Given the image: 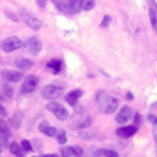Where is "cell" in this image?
Wrapping results in <instances>:
<instances>
[{"label":"cell","instance_id":"cell-32","mask_svg":"<svg viewBox=\"0 0 157 157\" xmlns=\"http://www.w3.org/2000/svg\"><path fill=\"white\" fill-rule=\"evenodd\" d=\"M36 2H38L39 8H44V6H46V0H36Z\"/></svg>","mask_w":157,"mask_h":157},{"label":"cell","instance_id":"cell-30","mask_svg":"<svg viewBox=\"0 0 157 157\" xmlns=\"http://www.w3.org/2000/svg\"><path fill=\"white\" fill-rule=\"evenodd\" d=\"M3 116H6V109L3 105H0V118H3Z\"/></svg>","mask_w":157,"mask_h":157},{"label":"cell","instance_id":"cell-31","mask_svg":"<svg viewBox=\"0 0 157 157\" xmlns=\"http://www.w3.org/2000/svg\"><path fill=\"white\" fill-rule=\"evenodd\" d=\"M154 141H155V148H157V124H154Z\"/></svg>","mask_w":157,"mask_h":157},{"label":"cell","instance_id":"cell-2","mask_svg":"<svg viewBox=\"0 0 157 157\" xmlns=\"http://www.w3.org/2000/svg\"><path fill=\"white\" fill-rule=\"evenodd\" d=\"M46 109H47L50 113H54V115L58 118V120H66V118L69 116L68 109H64L61 104H58V102H49Z\"/></svg>","mask_w":157,"mask_h":157},{"label":"cell","instance_id":"cell-20","mask_svg":"<svg viewBox=\"0 0 157 157\" xmlns=\"http://www.w3.org/2000/svg\"><path fill=\"white\" fill-rule=\"evenodd\" d=\"M80 6L85 11H90L94 8V0H80Z\"/></svg>","mask_w":157,"mask_h":157},{"label":"cell","instance_id":"cell-12","mask_svg":"<svg viewBox=\"0 0 157 157\" xmlns=\"http://www.w3.org/2000/svg\"><path fill=\"white\" fill-rule=\"evenodd\" d=\"M10 135V126L3 120H0V145H6Z\"/></svg>","mask_w":157,"mask_h":157},{"label":"cell","instance_id":"cell-28","mask_svg":"<svg viewBox=\"0 0 157 157\" xmlns=\"http://www.w3.org/2000/svg\"><path fill=\"white\" fill-rule=\"evenodd\" d=\"M6 16H8L11 21H14V22H17V21H19V17L14 14V13H11V11H6Z\"/></svg>","mask_w":157,"mask_h":157},{"label":"cell","instance_id":"cell-9","mask_svg":"<svg viewBox=\"0 0 157 157\" xmlns=\"http://www.w3.org/2000/svg\"><path fill=\"white\" fill-rule=\"evenodd\" d=\"M80 0H68V2L63 3V11L68 13V14H75V13L80 11Z\"/></svg>","mask_w":157,"mask_h":157},{"label":"cell","instance_id":"cell-11","mask_svg":"<svg viewBox=\"0 0 157 157\" xmlns=\"http://www.w3.org/2000/svg\"><path fill=\"white\" fill-rule=\"evenodd\" d=\"M137 132V127L135 126H123L116 130V135L121 137V138H130L134 134Z\"/></svg>","mask_w":157,"mask_h":157},{"label":"cell","instance_id":"cell-18","mask_svg":"<svg viewBox=\"0 0 157 157\" xmlns=\"http://www.w3.org/2000/svg\"><path fill=\"white\" fill-rule=\"evenodd\" d=\"M10 151L16 157H24V149H22V146H19V143H16V141L10 143Z\"/></svg>","mask_w":157,"mask_h":157},{"label":"cell","instance_id":"cell-25","mask_svg":"<svg viewBox=\"0 0 157 157\" xmlns=\"http://www.w3.org/2000/svg\"><path fill=\"white\" fill-rule=\"evenodd\" d=\"M110 21H112V17H110V16H104V19H102V24H101V27H102V29L109 27V25H110Z\"/></svg>","mask_w":157,"mask_h":157},{"label":"cell","instance_id":"cell-29","mask_svg":"<svg viewBox=\"0 0 157 157\" xmlns=\"http://www.w3.org/2000/svg\"><path fill=\"white\" fill-rule=\"evenodd\" d=\"M148 120H149V121H151L152 124H157V116H155V115L149 113V115H148Z\"/></svg>","mask_w":157,"mask_h":157},{"label":"cell","instance_id":"cell-10","mask_svg":"<svg viewBox=\"0 0 157 157\" xmlns=\"http://www.w3.org/2000/svg\"><path fill=\"white\" fill-rule=\"evenodd\" d=\"M130 118H132V110L129 107H123V109H120V113L116 115V121H118V124H124Z\"/></svg>","mask_w":157,"mask_h":157},{"label":"cell","instance_id":"cell-5","mask_svg":"<svg viewBox=\"0 0 157 157\" xmlns=\"http://www.w3.org/2000/svg\"><path fill=\"white\" fill-rule=\"evenodd\" d=\"M22 46V41L17 38V36H10V38H6L5 41L2 43V49L6 52H14V50H17L19 47Z\"/></svg>","mask_w":157,"mask_h":157},{"label":"cell","instance_id":"cell-6","mask_svg":"<svg viewBox=\"0 0 157 157\" xmlns=\"http://www.w3.org/2000/svg\"><path fill=\"white\" fill-rule=\"evenodd\" d=\"M38 83H39L38 75H27L22 83V93H32V91H35L38 88Z\"/></svg>","mask_w":157,"mask_h":157},{"label":"cell","instance_id":"cell-34","mask_svg":"<svg viewBox=\"0 0 157 157\" xmlns=\"http://www.w3.org/2000/svg\"><path fill=\"white\" fill-rule=\"evenodd\" d=\"M44 157H58L57 154H44Z\"/></svg>","mask_w":157,"mask_h":157},{"label":"cell","instance_id":"cell-16","mask_svg":"<svg viewBox=\"0 0 157 157\" xmlns=\"http://www.w3.org/2000/svg\"><path fill=\"white\" fill-rule=\"evenodd\" d=\"M61 66H63V63L60 60H50L47 63V69L52 72V74H58L61 71Z\"/></svg>","mask_w":157,"mask_h":157},{"label":"cell","instance_id":"cell-26","mask_svg":"<svg viewBox=\"0 0 157 157\" xmlns=\"http://www.w3.org/2000/svg\"><path fill=\"white\" fill-rule=\"evenodd\" d=\"M90 124H91V120H90V118H85L83 121H80V123L77 124V127L82 129V127H86V126H90Z\"/></svg>","mask_w":157,"mask_h":157},{"label":"cell","instance_id":"cell-17","mask_svg":"<svg viewBox=\"0 0 157 157\" xmlns=\"http://www.w3.org/2000/svg\"><path fill=\"white\" fill-rule=\"evenodd\" d=\"M14 63H16V66H17L21 71H27V69H30V68L33 66V61H32V60H27V58H19V60H16Z\"/></svg>","mask_w":157,"mask_h":157},{"label":"cell","instance_id":"cell-23","mask_svg":"<svg viewBox=\"0 0 157 157\" xmlns=\"http://www.w3.org/2000/svg\"><path fill=\"white\" fill-rule=\"evenodd\" d=\"M21 146H22L24 151H32V148H33L32 143H30L29 140H22V141H21Z\"/></svg>","mask_w":157,"mask_h":157},{"label":"cell","instance_id":"cell-3","mask_svg":"<svg viewBox=\"0 0 157 157\" xmlns=\"http://www.w3.org/2000/svg\"><path fill=\"white\" fill-rule=\"evenodd\" d=\"M61 94H63V86L61 85H47L41 91V96L44 99H55Z\"/></svg>","mask_w":157,"mask_h":157},{"label":"cell","instance_id":"cell-33","mask_svg":"<svg viewBox=\"0 0 157 157\" xmlns=\"http://www.w3.org/2000/svg\"><path fill=\"white\" fill-rule=\"evenodd\" d=\"M126 98L130 101V99H134V94H132V93H127V94H126Z\"/></svg>","mask_w":157,"mask_h":157},{"label":"cell","instance_id":"cell-1","mask_svg":"<svg viewBox=\"0 0 157 157\" xmlns=\"http://www.w3.org/2000/svg\"><path fill=\"white\" fill-rule=\"evenodd\" d=\"M96 101H98L99 109H101L104 113H113V112L118 109V105H120L118 99H115V98L110 96L109 93H104V91H101V93L98 94Z\"/></svg>","mask_w":157,"mask_h":157},{"label":"cell","instance_id":"cell-7","mask_svg":"<svg viewBox=\"0 0 157 157\" xmlns=\"http://www.w3.org/2000/svg\"><path fill=\"white\" fill-rule=\"evenodd\" d=\"M25 49H27V52H30L32 55H36V54H39L41 52V41H39L38 38H35V36H32V38H29L27 41H25Z\"/></svg>","mask_w":157,"mask_h":157},{"label":"cell","instance_id":"cell-22","mask_svg":"<svg viewBox=\"0 0 157 157\" xmlns=\"http://www.w3.org/2000/svg\"><path fill=\"white\" fill-rule=\"evenodd\" d=\"M57 138H58L60 145H64V143H66V140H68L66 132H64V130H58V132H57Z\"/></svg>","mask_w":157,"mask_h":157},{"label":"cell","instance_id":"cell-8","mask_svg":"<svg viewBox=\"0 0 157 157\" xmlns=\"http://www.w3.org/2000/svg\"><path fill=\"white\" fill-rule=\"evenodd\" d=\"M0 75H2V78L3 80H6V82H11V83H14V82H19V80H22V72L21 71H10V69H5V71H2L0 72Z\"/></svg>","mask_w":157,"mask_h":157},{"label":"cell","instance_id":"cell-14","mask_svg":"<svg viewBox=\"0 0 157 157\" xmlns=\"http://www.w3.org/2000/svg\"><path fill=\"white\" fill-rule=\"evenodd\" d=\"M80 96H82V90H72V91H69V94L66 96V102L69 104V105H75Z\"/></svg>","mask_w":157,"mask_h":157},{"label":"cell","instance_id":"cell-15","mask_svg":"<svg viewBox=\"0 0 157 157\" xmlns=\"http://www.w3.org/2000/svg\"><path fill=\"white\" fill-rule=\"evenodd\" d=\"M39 130H41L43 134H46L47 137H57V129L49 126L47 123H41V124H39Z\"/></svg>","mask_w":157,"mask_h":157},{"label":"cell","instance_id":"cell-27","mask_svg":"<svg viewBox=\"0 0 157 157\" xmlns=\"http://www.w3.org/2000/svg\"><path fill=\"white\" fill-rule=\"evenodd\" d=\"M52 2H54V5H55L60 11H63V3H64L63 0H52Z\"/></svg>","mask_w":157,"mask_h":157},{"label":"cell","instance_id":"cell-24","mask_svg":"<svg viewBox=\"0 0 157 157\" xmlns=\"http://www.w3.org/2000/svg\"><path fill=\"white\" fill-rule=\"evenodd\" d=\"M101 154L104 157H118V154L115 151H110V149H105V151H101Z\"/></svg>","mask_w":157,"mask_h":157},{"label":"cell","instance_id":"cell-13","mask_svg":"<svg viewBox=\"0 0 157 157\" xmlns=\"http://www.w3.org/2000/svg\"><path fill=\"white\" fill-rule=\"evenodd\" d=\"M63 155L64 157H68V155L82 157L83 155V151H82V148H78V146H68L66 149H63Z\"/></svg>","mask_w":157,"mask_h":157},{"label":"cell","instance_id":"cell-21","mask_svg":"<svg viewBox=\"0 0 157 157\" xmlns=\"http://www.w3.org/2000/svg\"><path fill=\"white\" fill-rule=\"evenodd\" d=\"M149 19H151V24H152V27L154 30L157 32V14H155V10H149Z\"/></svg>","mask_w":157,"mask_h":157},{"label":"cell","instance_id":"cell-4","mask_svg":"<svg viewBox=\"0 0 157 157\" xmlns=\"http://www.w3.org/2000/svg\"><path fill=\"white\" fill-rule=\"evenodd\" d=\"M21 17H22L24 22L27 24L30 29H33V30H39V29L43 27V22L39 21V19H36L35 16H32L30 13H29V11H25V10L21 11Z\"/></svg>","mask_w":157,"mask_h":157},{"label":"cell","instance_id":"cell-19","mask_svg":"<svg viewBox=\"0 0 157 157\" xmlns=\"http://www.w3.org/2000/svg\"><path fill=\"white\" fill-rule=\"evenodd\" d=\"M21 120H22V115H17V113H16V115H14V116H13L11 120H10L8 126H10V127H14V129H17V127L22 124V121H21Z\"/></svg>","mask_w":157,"mask_h":157}]
</instances>
